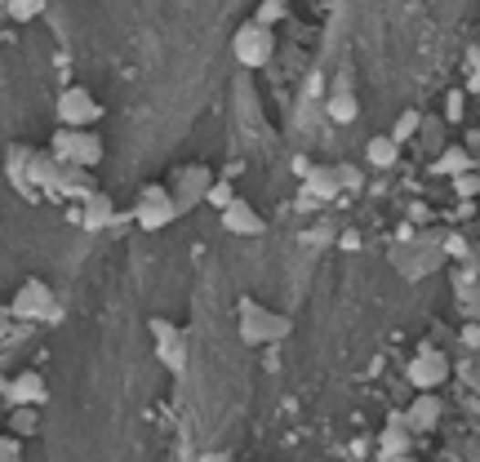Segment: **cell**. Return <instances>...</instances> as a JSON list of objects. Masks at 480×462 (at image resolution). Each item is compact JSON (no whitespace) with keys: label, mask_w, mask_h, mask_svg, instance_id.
<instances>
[{"label":"cell","mask_w":480,"mask_h":462,"mask_svg":"<svg viewBox=\"0 0 480 462\" xmlns=\"http://www.w3.org/2000/svg\"><path fill=\"white\" fill-rule=\"evenodd\" d=\"M236 316H240V338L249 347H272V342H285L294 333V320L272 311V307H263L258 298H240Z\"/></svg>","instance_id":"1"},{"label":"cell","mask_w":480,"mask_h":462,"mask_svg":"<svg viewBox=\"0 0 480 462\" xmlns=\"http://www.w3.org/2000/svg\"><path fill=\"white\" fill-rule=\"evenodd\" d=\"M49 152L63 161V165H89L99 169L103 161V138L99 130H76V125H58L49 138Z\"/></svg>","instance_id":"2"},{"label":"cell","mask_w":480,"mask_h":462,"mask_svg":"<svg viewBox=\"0 0 480 462\" xmlns=\"http://www.w3.org/2000/svg\"><path fill=\"white\" fill-rule=\"evenodd\" d=\"M232 54H236V63L245 67V71H258V67H267V63H272V54H276L272 23H258V18L240 23L236 36H232Z\"/></svg>","instance_id":"3"},{"label":"cell","mask_w":480,"mask_h":462,"mask_svg":"<svg viewBox=\"0 0 480 462\" xmlns=\"http://www.w3.org/2000/svg\"><path fill=\"white\" fill-rule=\"evenodd\" d=\"M173 218H183V214H178V200H173L170 183H147V187H138V200H134L138 227L161 231V227H170Z\"/></svg>","instance_id":"4"},{"label":"cell","mask_w":480,"mask_h":462,"mask_svg":"<svg viewBox=\"0 0 480 462\" xmlns=\"http://www.w3.org/2000/svg\"><path fill=\"white\" fill-rule=\"evenodd\" d=\"M9 316H14V320H58L63 307H58L54 289L32 276V280L18 285V294H14V302H9Z\"/></svg>","instance_id":"5"},{"label":"cell","mask_w":480,"mask_h":462,"mask_svg":"<svg viewBox=\"0 0 480 462\" xmlns=\"http://www.w3.org/2000/svg\"><path fill=\"white\" fill-rule=\"evenodd\" d=\"M449 361H445V352L441 347H418V356H413L410 364H405V383H410L413 392H441L449 383Z\"/></svg>","instance_id":"6"},{"label":"cell","mask_w":480,"mask_h":462,"mask_svg":"<svg viewBox=\"0 0 480 462\" xmlns=\"http://www.w3.org/2000/svg\"><path fill=\"white\" fill-rule=\"evenodd\" d=\"M209 187H214L209 165H173L170 169V192L178 200V214H192L196 205H205Z\"/></svg>","instance_id":"7"},{"label":"cell","mask_w":480,"mask_h":462,"mask_svg":"<svg viewBox=\"0 0 480 462\" xmlns=\"http://www.w3.org/2000/svg\"><path fill=\"white\" fill-rule=\"evenodd\" d=\"M58 125H76V130H94L99 121H103V102L94 99L85 85H68L63 94H58Z\"/></svg>","instance_id":"8"},{"label":"cell","mask_w":480,"mask_h":462,"mask_svg":"<svg viewBox=\"0 0 480 462\" xmlns=\"http://www.w3.org/2000/svg\"><path fill=\"white\" fill-rule=\"evenodd\" d=\"M147 330H151V338H156V356H161V364H165L170 373H183V364H187V338H183V330H178L173 320H165V316L147 320Z\"/></svg>","instance_id":"9"},{"label":"cell","mask_w":480,"mask_h":462,"mask_svg":"<svg viewBox=\"0 0 480 462\" xmlns=\"http://www.w3.org/2000/svg\"><path fill=\"white\" fill-rule=\"evenodd\" d=\"M413 436L410 423H405V409H391L387 414V427L378 436V458H413Z\"/></svg>","instance_id":"10"},{"label":"cell","mask_w":480,"mask_h":462,"mask_svg":"<svg viewBox=\"0 0 480 462\" xmlns=\"http://www.w3.org/2000/svg\"><path fill=\"white\" fill-rule=\"evenodd\" d=\"M0 392L9 404H45L49 400V387H45V373L40 369H18L14 378L0 383Z\"/></svg>","instance_id":"11"},{"label":"cell","mask_w":480,"mask_h":462,"mask_svg":"<svg viewBox=\"0 0 480 462\" xmlns=\"http://www.w3.org/2000/svg\"><path fill=\"white\" fill-rule=\"evenodd\" d=\"M441 414H445V400L436 392H418V396L405 404V423H410L413 436H432L441 427Z\"/></svg>","instance_id":"12"},{"label":"cell","mask_w":480,"mask_h":462,"mask_svg":"<svg viewBox=\"0 0 480 462\" xmlns=\"http://www.w3.org/2000/svg\"><path fill=\"white\" fill-rule=\"evenodd\" d=\"M325 116H329L334 125H351V121H360V99H356L351 76H339L334 89L325 94Z\"/></svg>","instance_id":"13"},{"label":"cell","mask_w":480,"mask_h":462,"mask_svg":"<svg viewBox=\"0 0 480 462\" xmlns=\"http://www.w3.org/2000/svg\"><path fill=\"white\" fill-rule=\"evenodd\" d=\"M218 218H223V231H232V236H263L267 223H263V214L249 205V200H232L227 209H218Z\"/></svg>","instance_id":"14"},{"label":"cell","mask_w":480,"mask_h":462,"mask_svg":"<svg viewBox=\"0 0 480 462\" xmlns=\"http://www.w3.org/2000/svg\"><path fill=\"white\" fill-rule=\"evenodd\" d=\"M80 227L85 231H103V227H111V218H116V200H111V192H89V196L80 200Z\"/></svg>","instance_id":"15"},{"label":"cell","mask_w":480,"mask_h":462,"mask_svg":"<svg viewBox=\"0 0 480 462\" xmlns=\"http://www.w3.org/2000/svg\"><path fill=\"white\" fill-rule=\"evenodd\" d=\"M94 192V169L89 165H63V173H58V187H54V196H63V200H80Z\"/></svg>","instance_id":"16"},{"label":"cell","mask_w":480,"mask_h":462,"mask_svg":"<svg viewBox=\"0 0 480 462\" xmlns=\"http://www.w3.org/2000/svg\"><path fill=\"white\" fill-rule=\"evenodd\" d=\"M58 173H63V161L45 147V152H32V161H27V178H32L36 192H54L58 187Z\"/></svg>","instance_id":"17"},{"label":"cell","mask_w":480,"mask_h":462,"mask_svg":"<svg viewBox=\"0 0 480 462\" xmlns=\"http://www.w3.org/2000/svg\"><path fill=\"white\" fill-rule=\"evenodd\" d=\"M27 161H32V147L14 142V147H9V161H5V173H9V183L18 187V196H23V200H36L40 192H36L32 178H27Z\"/></svg>","instance_id":"18"},{"label":"cell","mask_w":480,"mask_h":462,"mask_svg":"<svg viewBox=\"0 0 480 462\" xmlns=\"http://www.w3.org/2000/svg\"><path fill=\"white\" fill-rule=\"evenodd\" d=\"M303 192H308L311 200H334V196H343L339 169H334V165H311V173L303 178Z\"/></svg>","instance_id":"19"},{"label":"cell","mask_w":480,"mask_h":462,"mask_svg":"<svg viewBox=\"0 0 480 462\" xmlns=\"http://www.w3.org/2000/svg\"><path fill=\"white\" fill-rule=\"evenodd\" d=\"M463 169H476V156L467 152V142H463V147H441L436 161H432V173H436V178H454V173H463Z\"/></svg>","instance_id":"20"},{"label":"cell","mask_w":480,"mask_h":462,"mask_svg":"<svg viewBox=\"0 0 480 462\" xmlns=\"http://www.w3.org/2000/svg\"><path fill=\"white\" fill-rule=\"evenodd\" d=\"M365 161L374 169H391L401 161V142H396L391 133H374V138L365 142Z\"/></svg>","instance_id":"21"},{"label":"cell","mask_w":480,"mask_h":462,"mask_svg":"<svg viewBox=\"0 0 480 462\" xmlns=\"http://www.w3.org/2000/svg\"><path fill=\"white\" fill-rule=\"evenodd\" d=\"M9 431L14 436H36L40 431V404H9Z\"/></svg>","instance_id":"22"},{"label":"cell","mask_w":480,"mask_h":462,"mask_svg":"<svg viewBox=\"0 0 480 462\" xmlns=\"http://www.w3.org/2000/svg\"><path fill=\"white\" fill-rule=\"evenodd\" d=\"M449 187H454V196L458 200H480V169H463V173H454Z\"/></svg>","instance_id":"23"},{"label":"cell","mask_w":480,"mask_h":462,"mask_svg":"<svg viewBox=\"0 0 480 462\" xmlns=\"http://www.w3.org/2000/svg\"><path fill=\"white\" fill-rule=\"evenodd\" d=\"M458 383L480 396V352H463V364H458Z\"/></svg>","instance_id":"24"},{"label":"cell","mask_w":480,"mask_h":462,"mask_svg":"<svg viewBox=\"0 0 480 462\" xmlns=\"http://www.w3.org/2000/svg\"><path fill=\"white\" fill-rule=\"evenodd\" d=\"M418 133H423V116H418V111H405V116L391 125V138H396L401 147H405L410 138H418Z\"/></svg>","instance_id":"25"},{"label":"cell","mask_w":480,"mask_h":462,"mask_svg":"<svg viewBox=\"0 0 480 462\" xmlns=\"http://www.w3.org/2000/svg\"><path fill=\"white\" fill-rule=\"evenodd\" d=\"M40 9H45V0H9V18L14 23H32Z\"/></svg>","instance_id":"26"},{"label":"cell","mask_w":480,"mask_h":462,"mask_svg":"<svg viewBox=\"0 0 480 462\" xmlns=\"http://www.w3.org/2000/svg\"><path fill=\"white\" fill-rule=\"evenodd\" d=\"M285 14H289V0H263L254 18H258V23H272V27H276V23H280Z\"/></svg>","instance_id":"27"},{"label":"cell","mask_w":480,"mask_h":462,"mask_svg":"<svg viewBox=\"0 0 480 462\" xmlns=\"http://www.w3.org/2000/svg\"><path fill=\"white\" fill-rule=\"evenodd\" d=\"M463 111H467L463 89H449V94H445V125H463Z\"/></svg>","instance_id":"28"},{"label":"cell","mask_w":480,"mask_h":462,"mask_svg":"<svg viewBox=\"0 0 480 462\" xmlns=\"http://www.w3.org/2000/svg\"><path fill=\"white\" fill-rule=\"evenodd\" d=\"M339 183H343V192H360V187H365V173H360V169L356 165H347V161H339Z\"/></svg>","instance_id":"29"},{"label":"cell","mask_w":480,"mask_h":462,"mask_svg":"<svg viewBox=\"0 0 480 462\" xmlns=\"http://www.w3.org/2000/svg\"><path fill=\"white\" fill-rule=\"evenodd\" d=\"M14 458H23V436L0 431V462H14Z\"/></svg>","instance_id":"30"},{"label":"cell","mask_w":480,"mask_h":462,"mask_svg":"<svg viewBox=\"0 0 480 462\" xmlns=\"http://www.w3.org/2000/svg\"><path fill=\"white\" fill-rule=\"evenodd\" d=\"M209 205H214V209H227V205H232V200H236V187H232V183H214V187H209Z\"/></svg>","instance_id":"31"},{"label":"cell","mask_w":480,"mask_h":462,"mask_svg":"<svg viewBox=\"0 0 480 462\" xmlns=\"http://www.w3.org/2000/svg\"><path fill=\"white\" fill-rule=\"evenodd\" d=\"M445 254H449V258H467V240H463L458 231H449V236H445Z\"/></svg>","instance_id":"32"},{"label":"cell","mask_w":480,"mask_h":462,"mask_svg":"<svg viewBox=\"0 0 480 462\" xmlns=\"http://www.w3.org/2000/svg\"><path fill=\"white\" fill-rule=\"evenodd\" d=\"M458 342H463V352H480V325H463Z\"/></svg>","instance_id":"33"},{"label":"cell","mask_w":480,"mask_h":462,"mask_svg":"<svg viewBox=\"0 0 480 462\" xmlns=\"http://www.w3.org/2000/svg\"><path fill=\"white\" fill-rule=\"evenodd\" d=\"M467 67H472V89H480V45L467 49Z\"/></svg>","instance_id":"34"},{"label":"cell","mask_w":480,"mask_h":462,"mask_svg":"<svg viewBox=\"0 0 480 462\" xmlns=\"http://www.w3.org/2000/svg\"><path fill=\"white\" fill-rule=\"evenodd\" d=\"M311 165H316L311 156H294V173H298V178H308V173H311Z\"/></svg>","instance_id":"35"},{"label":"cell","mask_w":480,"mask_h":462,"mask_svg":"<svg viewBox=\"0 0 480 462\" xmlns=\"http://www.w3.org/2000/svg\"><path fill=\"white\" fill-rule=\"evenodd\" d=\"M423 142H427V147H441V130H436V125H423Z\"/></svg>","instance_id":"36"},{"label":"cell","mask_w":480,"mask_h":462,"mask_svg":"<svg viewBox=\"0 0 480 462\" xmlns=\"http://www.w3.org/2000/svg\"><path fill=\"white\" fill-rule=\"evenodd\" d=\"M339 245H343V249H360V231H343Z\"/></svg>","instance_id":"37"},{"label":"cell","mask_w":480,"mask_h":462,"mask_svg":"<svg viewBox=\"0 0 480 462\" xmlns=\"http://www.w3.org/2000/svg\"><path fill=\"white\" fill-rule=\"evenodd\" d=\"M463 142H467V152H472V156H476V152H480V133H476V130L467 133V138H463Z\"/></svg>","instance_id":"38"},{"label":"cell","mask_w":480,"mask_h":462,"mask_svg":"<svg viewBox=\"0 0 480 462\" xmlns=\"http://www.w3.org/2000/svg\"><path fill=\"white\" fill-rule=\"evenodd\" d=\"M5 316H9V307H0V320H5Z\"/></svg>","instance_id":"39"}]
</instances>
